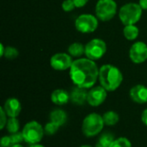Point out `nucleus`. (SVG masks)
<instances>
[{
    "label": "nucleus",
    "instance_id": "f257e3e1",
    "mask_svg": "<svg viewBox=\"0 0 147 147\" xmlns=\"http://www.w3.org/2000/svg\"><path fill=\"white\" fill-rule=\"evenodd\" d=\"M99 77V69L94 60L79 58L73 61L70 68V78L72 83L84 89L92 88Z\"/></svg>",
    "mask_w": 147,
    "mask_h": 147
},
{
    "label": "nucleus",
    "instance_id": "f03ea898",
    "mask_svg": "<svg viewBox=\"0 0 147 147\" xmlns=\"http://www.w3.org/2000/svg\"><path fill=\"white\" fill-rule=\"evenodd\" d=\"M99 81L107 91H115L122 83L121 71L113 65H104L99 69Z\"/></svg>",
    "mask_w": 147,
    "mask_h": 147
},
{
    "label": "nucleus",
    "instance_id": "7ed1b4c3",
    "mask_svg": "<svg viewBox=\"0 0 147 147\" xmlns=\"http://www.w3.org/2000/svg\"><path fill=\"white\" fill-rule=\"evenodd\" d=\"M142 8L139 3H128L121 7L119 10V18L122 24L135 25L141 18Z\"/></svg>",
    "mask_w": 147,
    "mask_h": 147
},
{
    "label": "nucleus",
    "instance_id": "20e7f679",
    "mask_svg": "<svg viewBox=\"0 0 147 147\" xmlns=\"http://www.w3.org/2000/svg\"><path fill=\"white\" fill-rule=\"evenodd\" d=\"M104 121L102 116L98 114L92 113L87 115L82 125V131L86 137H94L100 134L103 128Z\"/></svg>",
    "mask_w": 147,
    "mask_h": 147
},
{
    "label": "nucleus",
    "instance_id": "39448f33",
    "mask_svg": "<svg viewBox=\"0 0 147 147\" xmlns=\"http://www.w3.org/2000/svg\"><path fill=\"white\" fill-rule=\"evenodd\" d=\"M96 17L102 21L108 22L115 17L117 12V3L115 0H99L96 5Z\"/></svg>",
    "mask_w": 147,
    "mask_h": 147
},
{
    "label": "nucleus",
    "instance_id": "423d86ee",
    "mask_svg": "<svg viewBox=\"0 0 147 147\" xmlns=\"http://www.w3.org/2000/svg\"><path fill=\"white\" fill-rule=\"evenodd\" d=\"M22 133L23 135L24 141L28 144L34 145L38 144L42 140L45 132L40 123L33 121L24 126Z\"/></svg>",
    "mask_w": 147,
    "mask_h": 147
},
{
    "label": "nucleus",
    "instance_id": "0eeeda50",
    "mask_svg": "<svg viewBox=\"0 0 147 147\" xmlns=\"http://www.w3.org/2000/svg\"><path fill=\"white\" fill-rule=\"evenodd\" d=\"M107 52V45L102 39H93L85 45L84 54L86 58L91 60H98L102 59Z\"/></svg>",
    "mask_w": 147,
    "mask_h": 147
},
{
    "label": "nucleus",
    "instance_id": "6e6552de",
    "mask_svg": "<svg viewBox=\"0 0 147 147\" xmlns=\"http://www.w3.org/2000/svg\"><path fill=\"white\" fill-rule=\"evenodd\" d=\"M98 27V18L90 14H83L75 20L76 29L83 34L93 33Z\"/></svg>",
    "mask_w": 147,
    "mask_h": 147
},
{
    "label": "nucleus",
    "instance_id": "1a4fd4ad",
    "mask_svg": "<svg viewBox=\"0 0 147 147\" xmlns=\"http://www.w3.org/2000/svg\"><path fill=\"white\" fill-rule=\"evenodd\" d=\"M73 63L72 57L69 53H58L52 56L50 65L55 71H65L71 67Z\"/></svg>",
    "mask_w": 147,
    "mask_h": 147
},
{
    "label": "nucleus",
    "instance_id": "9d476101",
    "mask_svg": "<svg viewBox=\"0 0 147 147\" xmlns=\"http://www.w3.org/2000/svg\"><path fill=\"white\" fill-rule=\"evenodd\" d=\"M129 58L134 64H142L147 59V45L145 42L137 41L129 50Z\"/></svg>",
    "mask_w": 147,
    "mask_h": 147
},
{
    "label": "nucleus",
    "instance_id": "9b49d317",
    "mask_svg": "<svg viewBox=\"0 0 147 147\" xmlns=\"http://www.w3.org/2000/svg\"><path fill=\"white\" fill-rule=\"evenodd\" d=\"M107 98V90L102 86H96L91 88L88 91L87 102L92 107H97L103 103Z\"/></svg>",
    "mask_w": 147,
    "mask_h": 147
},
{
    "label": "nucleus",
    "instance_id": "f8f14e48",
    "mask_svg": "<svg viewBox=\"0 0 147 147\" xmlns=\"http://www.w3.org/2000/svg\"><path fill=\"white\" fill-rule=\"evenodd\" d=\"M3 108L6 115L10 118L17 117L22 110L21 102H19L18 99L13 98V97L7 99L6 102H4V106Z\"/></svg>",
    "mask_w": 147,
    "mask_h": 147
},
{
    "label": "nucleus",
    "instance_id": "ddd939ff",
    "mask_svg": "<svg viewBox=\"0 0 147 147\" xmlns=\"http://www.w3.org/2000/svg\"><path fill=\"white\" fill-rule=\"evenodd\" d=\"M130 97L137 103L147 102V87L143 84H137L130 90Z\"/></svg>",
    "mask_w": 147,
    "mask_h": 147
},
{
    "label": "nucleus",
    "instance_id": "4468645a",
    "mask_svg": "<svg viewBox=\"0 0 147 147\" xmlns=\"http://www.w3.org/2000/svg\"><path fill=\"white\" fill-rule=\"evenodd\" d=\"M88 91L86 89L78 87L72 89L70 94V100L76 105H83L85 102H87Z\"/></svg>",
    "mask_w": 147,
    "mask_h": 147
},
{
    "label": "nucleus",
    "instance_id": "2eb2a0df",
    "mask_svg": "<svg viewBox=\"0 0 147 147\" xmlns=\"http://www.w3.org/2000/svg\"><path fill=\"white\" fill-rule=\"evenodd\" d=\"M52 102L56 105H64L66 104L70 100V94L62 89L55 90L51 95Z\"/></svg>",
    "mask_w": 147,
    "mask_h": 147
},
{
    "label": "nucleus",
    "instance_id": "dca6fc26",
    "mask_svg": "<svg viewBox=\"0 0 147 147\" xmlns=\"http://www.w3.org/2000/svg\"><path fill=\"white\" fill-rule=\"evenodd\" d=\"M50 120L51 121L54 122L55 124L63 126L67 121V115L62 109H55L50 114Z\"/></svg>",
    "mask_w": 147,
    "mask_h": 147
},
{
    "label": "nucleus",
    "instance_id": "f3484780",
    "mask_svg": "<svg viewBox=\"0 0 147 147\" xmlns=\"http://www.w3.org/2000/svg\"><path fill=\"white\" fill-rule=\"evenodd\" d=\"M68 53L74 58H81L83 54H84L85 52V46H84L80 42H74L71 44L68 47Z\"/></svg>",
    "mask_w": 147,
    "mask_h": 147
},
{
    "label": "nucleus",
    "instance_id": "a211bd4d",
    "mask_svg": "<svg viewBox=\"0 0 147 147\" xmlns=\"http://www.w3.org/2000/svg\"><path fill=\"white\" fill-rule=\"evenodd\" d=\"M140 34L139 28L135 25H127L125 26L123 29V34L125 38L128 40H134L138 38Z\"/></svg>",
    "mask_w": 147,
    "mask_h": 147
},
{
    "label": "nucleus",
    "instance_id": "6ab92c4d",
    "mask_svg": "<svg viewBox=\"0 0 147 147\" xmlns=\"http://www.w3.org/2000/svg\"><path fill=\"white\" fill-rule=\"evenodd\" d=\"M102 118H103L104 124H106L108 126H114L119 121V115L115 111H108V112H106L103 115Z\"/></svg>",
    "mask_w": 147,
    "mask_h": 147
},
{
    "label": "nucleus",
    "instance_id": "aec40b11",
    "mask_svg": "<svg viewBox=\"0 0 147 147\" xmlns=\"http://www.w3.org/2000/svg\"><path fill=\"white\" fill-rule=\"evenodd\" d=\"M114 140V136L111 134H104L98 140L96 147H110Z\"/></svg>",
    "mask_w": 147,
    "mask_h": 147
},
{
    "label": "nucleus",
    "instance_id": "412c9836",
    "mask_svg": "<svg viewBox=\"0 0 147 147\" xmlns=\"http://www.w3.org/2000/svg\"><path fill=\"white\" fill-rule=\"evenodd\" d=\"M7 130L9 134H15V133H17L18 130H19V121L18 120L16 119V117H14V118H10L9 120H8L7 121Z\"/></svg>",
    "mask_w": 147,
    "mask_h": 147
},
{
    "label": "nucleus",
    "instance_id": "4be33fe9",
    "mask_svg": "<svg viewBox=\"0 0 147 147\" xmlns=\"http://www.w3.org/2000/svg\"><path fill=\"white\" fill-rule=\"evenodd\" d=\"M18 54H19V52L16 47H10V46L5 47V51H4V54H3V57L5 59H14L18 56Z\"/></svg>",
    "mask_w": 147,
    "mask_h": 147
},
{
    "label": "nucleus",
    "instance_id": "5701e85b",
    "mask_svg": "<svg viewBox=\"0 0 147 147\" xmlns=\"http://www.w3.org/2000/svg\"><path fill=\"white\" fill-rule=\"evenodd\" d=\"M59 128V125L55 124V123L53 122V121H50L49 123H47V124L45 126V127H44V132H45V134H47V135H53V134H56V133L58 132Z\"/></svg>",
    "mask_w": 147,
    "mask_h": 147
},
{
    "label": "nucleus",
    "instance_id": "b1692460",
    "mask_svg": "<svg viewBox=\"0 0 147 147\" xmlns=\"http://www.w3.org/2000/svg\"><path fill=\"white\" fill-rule=\"evenodd\" d=\"M110 147H132V144L127 138H119L114 140Z\"/></svg>",
    "mask_w": 147,
    "mask_h": 147
},
{
    "label": "nucleus",
    "instance_id": "393cba45",
    "mask_svg": "<svg viewBox=\"0 0 147 147\" xmlns=\"http://www.w3.org/2000/svg\"><path fill=\"white\" fill-rule=\"evenodd\" d=\"M9 137H10V140H11L12 146H14V145H19L22 140H24L22 133H19V132L15 133V134H11V135Z\"/></svg>",
    "mask_w": 147,
    "mask_h": 147
},
{
    "label": "nucleus",
    "instance_id": "a878e982",
    "mask_svg": "<svg viewBox=\"0 0 147 147\" xmlns=\"http://www.w3.org/2000/svg\"><path fill=\"white\" fill-rule=\"evenodd\" d=\"M62 9L65 12H70L76 8V5L72 0H64L61 5Z\"/></svg>",
    "mask_w": 147,
    "mask_h": 147
},
{
    "label": "nucleus",
    "instance_id": "bb28decb",
    "mask_svg": "<svg viewBox=\"0 0 147 147\" xmlns=\"http://www.w3.org/2000/svg\"><path fill=\"white\" fill-rule=\"evenodd\" d=\"M0 145L1 147H9L12 146V143H11V140L9 136H4L1 139L0 141Z\"/></svg>",
    "mask_w": 147,
    "mask_h": 147
},
{
    "label": "nucleus",
    "instance_id": "cd10ccee",
    "mask_svg": "<svg viewBox=\"0 0 147 147\" xmlns=\"http://www.w3.org/2000/svg\"><path fill=\"white\" fill-rule=\"evenodd\" d=\"M0 112H1V127L0 128L3 129L4 127V126L7 124V119H6L7 115H6V113H5L3 107L0 109Z\"/></svg>",
    "mask_w": 147,
    "mask_h": 147
},
{
    "label": "nucleus",
    "instance_id": "c85d7f7f",
    "mask_svg": "<svg viewBox=\"0 0 147 147\" xmlns=\"http://www.w3.org/2000/svg\"><path fill=\"white\" fill-rule=\"evenodd\" d=\"M76 5V8H82L87 4L89 0H72Z\"/></svg>",
    "mask_w": 147,
    "mask_h": 147
},
{
    "label": "nucleus",
    "instance_id": "c756f323",
    "mask_svg": "<svg viewBox=\"0 0 147 147\" xmlns=\"http://www.w3.org/2000/svg\"><path fill=\"white\" fill-rule=\"evenodd\" d=\"M141 120H142L143 123L147 126V109L143 111V113H142V116H141Z\"/></svg>",
    "mask_w": 147,
    "mask_h": 147
},
{
    "label": "nucleus",
    "instance_id": "7c9ffc66",
    "mask_svg": "<svg viewBox=\"0 0 147 147\" xmlns=\"http://www.w3.org/2000/svg\"><path fill=\"white\" fill-rule=\"evenodd\" d=\"M139 4L142 8V9L147 10V0H140Z\"/></svg>",
    "mask_w": 147,
    "mask_h": 147
},
{
    "label": "nucleus",
    "instance_id": "2f4dec72",
    "mask_svg": "<svg viewBox=\"0 0 147 147\" xmlns=\"http://www.w3.org/2000/svg\"><path fill=\"white\" fill-rule=\"evenodd\" d=\"M4 51H5V47L3 46V43H1V44H0V56H1V57H3Z\"/></svg>",
    "mask_w": 147,
    "mask_h": 147
},
{
    "label": "nucleus",
    "instance_id": "473e14b6",
    "mask_svg": "<svg viewBox=\"0 0 147 147\" xmlns=\"http://www.w3.org/2000/svg\"><path fill=\"white\" fill-rule=\"evenodd\" d=\"M29 147H45L41 145H39V144H34V145H31Z\"/></svg>",
    "mask_w": 147,
    "mask_h": 147
},
{
    "label": "nucleus",
    "instance_id": "72a5a7b5",
    "mask_svg": "<svg viewBox=\"0 0 147 147\" xmlns=\"http://www.w3.org/2000/svg\"><path fill=\"white\" fill-rule=\"evenodd\" d=\"M11 147H23V146H22L21 145H14V146H12Z\"/></svg>",
    "mask_w": 147,
    "mask_h": 147
},
{
    "label": "nucleus",
    "instance_id": "f704fd0d",
    "mask_svg": "<svg viewBox=\"0 0 147 147\" xmlns=\"http://www.w3.org/2000/svg\"><path fill=\"white\" fill-rule=\"evenodd\" d=\"M80 147H91L90 146H87V145H84V146H82Z\"/></svg>",
    "mask_w": 147,
    "mask_h": 147
}]
</instances>
